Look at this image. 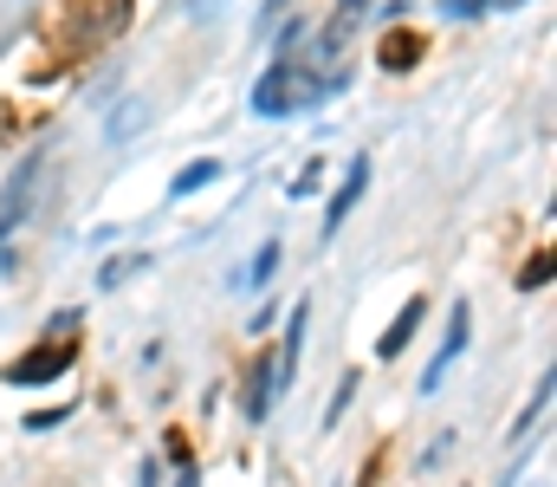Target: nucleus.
<instances>
[{
	"label": "nucleus",
	"mask_w": 557,
	"mask_h": 487,
	"mask_svg": "<svg viewBox=\"0 0 557 487\" xmlns=\"http://www.w3.org/2000/svg\"><path fill=\"white\" fill-rule=\"evenodd\" d=\"M318 98H324V78H318V72H305V65H273V72L260 78V92H253V111L285 118V111H305V105H318Z\"/></svg>",
	"instance_id": "obj_1"
},
{
	"label": "nucleus",
	"mask_w": 557,
	"mask_h": 487,
	"mask_svg": "<svg viewBox=\"0 0 557 487\" xmlns=\"http://www.w3.org/2000/svg\"><path fill=\"white\" fill-rule=\"evenodd\" d=\"M72 364V351H59V344H46L39 357H26V364H13V383H46L52 370H65Z\"/></svg>",
	"instance_id": "obj_2"
},
{
	"label": "nucleus",
	"mask_w": 557,
	"mask_h": 487,
	"mask_svg": "<svg viewBox=\"0 0 557 487\" xmlns=\"http://www.w3.org/2000/svg\"><path fill=\"white\" fill-rule=\"evenodd\" d=\"M363 182H370V162H350V175H344V188H337V202H331V228L357 208V195H363Z\"/></svg>",
	"instance_id": "obj_3"
},
{
	"label": "nucleus",
	"mask_w": 557,
	"mask_h": 487,
	"mask_svg": "<svg viewBox=\"0 0 557 487\" xmlns=\"http://www.w3.org/2000/svg\"><path fill=\"white\" fill-rule=\"evenodd\" d=\"M416 325H421V300H416V306H409L396 325H389V331H383V344H376V351H383V357H396V351L409 344V331H416Z\"/></svg>",
	"instance_id": "obj_4"
},
{
	"label": "nucleus",
	"mask_w": 557,
	"mask_h": 487,
	"mask_svg": "<svg viewBox=\"0 0 557 487\" xmlns=\"http://www.w3.org/2000/svg\"><path fill=\"white\" fill-rule=\"evenodd\" d=\"M221 175V162H188L182 175H175V195H188V188H201V182H214Z\"/></svg>",
	"instance_id": "obj_5"
},
{
	"label": "nucleus",
	"mask_w": 557,
	"mask_h": 487,
	"mask_svg": "<svg viewBox=\"0 0 557 487\" xmlns=\"http://www.w3.org/2000/svg\"><path fill=\"white\" fill-rule=\"evenodd\" d=\"M416 52H421V46H416V33H389V46H383V59H389V65H409Z\"/></svg>",
	"instance_id": "obj_6"
},
{
	"label": "nucleus",
	"mask_w": 557,
	"mask_h": 487,
	"mask_svg": "<svg viewBox=\"0 0 557 487\" xmlns=\"http://www.w3.org/2000/svg\"><path fill=\"white\" fill-rule=\"evenodd\" d=\"M363 7H370V0H344V7H337V33H344V26H350V20H357Z\"/></svg>",
	"instance_id": "obj_7"
}]
</instances>
